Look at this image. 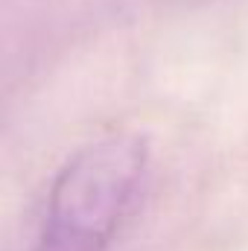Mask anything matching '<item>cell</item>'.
Here are the masks:
<instances>
[{"label":"cell","mask_w":248,"mask_h":251,"mask_svg":"<svg viewBox=\"0 0 248 251\" xmlns=\"http://www.w3.org/2000/svg\"><path fill=\"white\" fill-rule=\"evenodd\" d=\"M149 173V143L120 131L82 146L56 173L35 251H108Z\"/></svg>","instance_id":"6da1fadb"}]
</instances>
